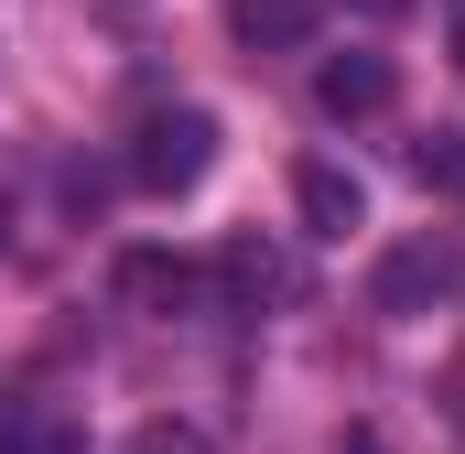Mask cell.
<instances>
[{
	"label": "cell",
	"instance_id": "6da1fadb",
	"mask_svg": "<svg viewBox=\"0 0 465 454\" xmlns=\"http://www.w3.org/2000/svg\"><path fill=\"white\" fill-rule=\"evenodd\" d=\"M217 173V119L206 109H152L130 130V184L141 195H195Z\"/></svg>",
	"mask_w": 465,
	"mask_h": 454
},
{
	"label": "cell",
	"instance_id": "7a4b0ae2",
	"mask_svg": "<svg viewBox=\"0 0 465 454\" xmlns=\"http://www.w3.org/2000/svg\"><path fill=\"white\" fill-rule=\"evenodd\" d=\"M119 303H130V314L184 325V314H206V303H217V271H206V260H184V249H130V260H119Z\"/></svg>",
	"mask_w": 465,
	"mask_h": 454
},
{
	"label": "cell",
	"instance_id": "3957f363",
	"mask_svg": "<svg viewBox=\"0 0 465 454\" xmlns=\"http://www.w3.org/2000/svg\"><path fill=\"white\" fill-rule=\"evenodd\" d=\"M444 292H455V249H433V238L390 249V260H379V281H368V303H379V314H433Z\"/></svg>",
	"mask_w": 465,
	"mask_h": 454
},
{
	"label": "cell",
	"instance_id": "277c9868",
	"mask_svg": "<svg viewBox=\"0 0 465 454\" xmlns=\"http://www.w3.org/2000/svg\"><path fill=\"white\" fill-rule=\"evenodd\" d=\"M390 98H401L390 54H325V65H314V109L325 119H379Z\"/></svg>",
	"mask_w": 465,
	"mask_h": 454
},
{
	"label": "cell",
	"instance_id": "5b68a950",
	"mask_svg": "<svg viewBox=\"0 0 465 454\" xmlns=\"http://www.w3.org/2000/svg\"><path fill=\"white\" fill-rule=\"evenodd\" d=\"M217 303H238V314L292 303V260H282L271 238H228V249H217Z\"/></svg>",
	"mask_w": 465,
	"mask_h": 454
},
{
	"label": "cell",
	"instance_id": "8992f818",
	"mask_svg": "<svg viewBox=\"0 0 465 454\" xmlns=\"http://www.w3.org/2000/svg\"><path fill=\"white\" fill-rule=\"evenodd\" d=\"M228 33L249 54H292V44L325 33V0H228Z\"/></svg>",
	"mask_w": 465,
	"mask_h": 454
},
{
	"label": "cell",
	"instance_id": "52a82bcc",
	"mask_svg": "<svg viewBox=\"0 0 465 454\" xmlns=\"http://www.w3.org/2000/svg\"><path fill=\"white\" fill-rule=\"evenodd\" d=\"M292 206H303V238H347V227L368 217L357 173H336V163H303V173H292Z\"/></svg>",
	"mask_w": 465,
	"mask_h": 454
},
{
	"label": "cell",
	"instance_id": "ba28073f",
	"mask_svg": "<svg viewBox=\"0 0 465 454\" xmlns=\"http://www.w3.org/2000/svg\"><path fill=\"white\" fill-rule=\"evenodd\" d=\"M0 454H87V422L54 400H0Z\"/></svg>",
	"mask_w": 465,
	"mask_h": 454
},
{
	"label": "cell",
	"instance_id": "9c48e42d",
	"mask_svg": "<svg viewBox=\"0 0 465 454\" xmlns=\"http://www.w3.org/2000/svg\"><path fill=\"white\" fill-rule=\"evenodd\" d=\"M411 184L465 195V130H422V141H411Z\"/></svg>",
	"mask_w": 465,
	"mask_h": 454
},
{
	"label": "cell",
	"instance_id": "30bf717a",
	"mask_svg": "<svg viewBox=\"0 0 465 454\" xmlns=\"http://www.w3.org/2000/svg\"><path fill=\"white\" fill-rule=\"evenodd\" d=\"M119 454H217V433H206V422H141Z\"/></svg>",
	"mask_w": 465,
	"mask_h": 454
},
{
	"label": "cell",
	"instance_id": "8fae6325",
	"mask_svg": "<svg viewBox=\"0 0 465 454\" xmlns=\"http://www.w3.org/2000/svg\"><path fill=\"white\" fill-rule=\"evenodd\" d=\"M336 454H379V433H368V422H357V433H347V444H336Z\"/></svg>",
	"mask_w": 465,
	"mask_h": 454
},
{
	"label": "cell",
	"instance_id": "7c38bea8",
	"mask_svg": "<svg viewBox=\"0 0 465 454\" xmlns=\"http://www.w3.org/2000/svg\"><path fill=\"white\" fill-rule=\"evenodd\" d=\"M455 76H465V11H455Z\"/></svg>",
	"mask_w": 465,
	"mask_h": 454
},
{
	"label": "cell",
	"instance_id": "4fadbf2b",
	"mask_svg": "<svg viewBox=\"0 0 465 454\" xmlns=\"http://www.w3.org/2000/svg\"><path fill=\"white\" fill-rule=\"evenodd\" d=\"M357 11H379V22H390V11H401V0H357Z\"/></svg>",
	"mask_w": 465,
	"mask_h": 454
},
{
	"label": "cell",
	"instance_id": "5bb4252c",
	"mask_svg": "<svg viewBox=\"0 0 465 454\" xmlns=\"http://www.w3.org/2000/svg\"><path fill=\"white\" fill-rule=\"evenodd\" d=\"M0 249H11V195H0Z\"/></svg>",
	"mask_w": 465,
	"mask_h": 454
}]
</instances>
